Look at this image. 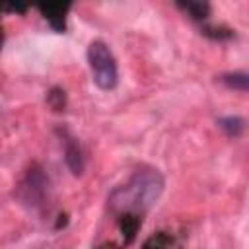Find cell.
<instances>
[{"label": "cell", "mask_w": 249, "mask_h": 249, "mask_svg": "<svg viewBox=\"0 0 249 249\" xmlns=\"http://www.w3.org/2000/svg\"><path fill=\"white\" fill-rule=\"evenodd\" d=\"M177 6H179L185 14H189L193 19H196V21L208 18V14H210V6H208L206 2H179Z\"/></svg>", "instance_id": "8"}, {"label": "cell", "mask_w": 249, "mask_h": 249, "mask_svg": "<svg viewBox=\"0 0 249 249\" xmlns=\"http://www.w3.org/2000/svg\"><path fill=\"white\" fill-rule=\"evenodd\" d=\"M220 82L230 88V89H237V91H249V74L235 70V72H224L220 76Z\"/></svg>", "instance_id": "7"}, {"label": "cell", "mask_w": 249, "mask_h": 249, "mask_svg": "<svg viewBox=\"0 0 249 249\" xmlns=\"http://www.w3.org/2000/svg\"><path fill=\"white\" fill-rule=\"evenodd\" d=\"M64 160H66L68 169L74 175H80L84 171V152L80 144L76 142V138L68 136L66 132H64Z\"/></svg>", "instance_id": "4"}, {"label": "cell", "mask_w": 249, "mask_h": 249, "mask_svg": "<svg viewBox=\"0 0 249 249\" xmlns=\"http://www.w3.org/2000/svg\"><path fill=\"white\" fill-rule=\"evenodd\" d=\"M88 64L93 76V82L99 89H113L119 80L117 60L107 47V43L95 39L88 45Z\"/></svg>", "instance_id": "2"}, {"label": "cell", "mask_w": 249, "mask_h": 249, "mask_svg": "<svg viewBox=\"0 0 249 249\" xmlns=\"http://www.w3.org/2000/svg\"><path fill=\"white\" fill-rule=\"evenodd\" d=\"M169 243H171L169 235H167L165 231H158V233L150 235V237L144 241L142 249H169Z\"/></svg>", "instance_id": "10"}, {"label": "cell", "mask_w": 249, "mask_h": 249, "mask_svg": "<svg viewBox=\"0 0 249 249\" xmlns=\"http://www.w3.org/2000/svg\"><path fill=\"white\" fill-rule=\"evenodd\" d=\"M119 220V230H121V235H123V241L124 243H130L140 228V222L142 218L140 216H134V214H123L117 218Z\"/></svg>", "instance_id": "6"}, {"label": "cell", "mask_w": 249, "mask_h": 249, "mask_svg": "<svg viewBox=\"0 0 249 249\" xmlns=\"http://www.w3.org/2000/svg\"><path fill=\"white\" fill-rule=\"evenodd\" d=\"M47 185H49V181H47L43 169L31 167V169L25 173V177H23V181H21V185H19V198H21L25 204L37 206V204H41L43 198H45Z\"/></svg>", "instance_id": "3"}, {"label": "cell", "mask_w": 249, "mask_h": 249, "mask_svg": "<svg viewBox=\"0 0 249 249\" xmlns=\"http://www.w3.org/2000/svg\"><path fill=\"white\" fill-rule=\"evenodd\" d=\"M49 103H51V107H53L54 111L64 109V91H60V89L54 88V89L49 93Z\"/></svg>", "instance_id": "11"}, {"label": "cell", "mask_w": 249, "mask_h": 249, "mask_svg": "<svg viewBox=\"0 0 249 249\" xmlns=\"http://www.w3.org/2000/svg\"><path fill=\"white\" fill-rule=\"evenodd\" d=\"M99 249H103V247H99Z\"/></svg>", "instance_id": "13"}, {"label": "cell", "mask_w": 249, "mask_h": 249, "mask_svg": "<svg viewBox=\"0 0 249 249\" xmlns=\"http://www.w3.org/2000/svg\"><path fill=\"white\" fill-rule=\"evenodd\" d=\"M68 10H70V4H41L39 6V12L43 14V18L56 31L64 29V19H66V12Z\"/></svg>", "instance_id": "5"}, {"label": "cell", "mask_w": 249, "mask_h": 249, "mask_svg": "<svg viewBox=\"0 0 249 249\" xmlns=\"http://www.w3.org/2000/svg\"><path fill=\"white\" fill-rule=\"evenodd\" d=\"M218 124H220V128H222L224 132H228L230 136L241 134V130H243V126H245V123H243L241 117H222V119L218 121Z\"/></svg>", "instance_id": "9"}, {"label": "cell", "mask_w": 249, "mask_h": 249, "mask_svg": "<svg viewBox=\"0 0 249 249\" xmlns=\"http://www.w3.org/2000/svg\"><path fill=\"white\" fill-rule=\"evenodd\" d=\"M163 193V177L156 167H140L136 169L130 179L117 187L107 202L109 210L119 218L123 214H134V216H144L160 198Z\"/></svg>", "instance_id": "1"}, {"label": "cell", "mask_w": 249, "mask_h": 249, "mask_svg": "<svg viewBox=\"0 0 249 249\" xmlns=\"http://www.w3.org/2000/svg\"><path fill=\"white\" fill-rule=\"evenodd\" d=\"M6 10H12V12H25V6H16V4H12V6H6Z\"/></svg>", "instance_id": "12"}]
</instances>
